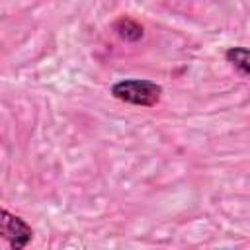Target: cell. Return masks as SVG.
<instances>
[{
    "label": "cell",
    "instance_id": "obj_1",
    "mask_svg": "<svg viewBox=\"0 0 250 250\" xmlns=\"http://www.w3.org/2000/svg\"><path fill=\"white\" fill-rule=\"evenodd\" d=\"M111 96L131 105L154 107L160 102L162 86L152 80H145V78H127L111 86Z\"/></svg>",
    "mask_w": 250,
    "mask_h": 250
},
{
    "label": "cell",
    "instance_id": "obj_2",
    "mask_svg": "<svg viewBox=\"0 0 250 250\" xmlns=\"http://www.w3.org/2000/svg\"><path fill=\"white\" fill-rule=\"evenodd\" d=\"M0 234L14 250L25 248L33 238V229L18 215H12L10 211H0Z\"/></svg>",
    "mask_w": 250,
    "mask_h": 250
},
{
    "label": "cell",
    "instance_id": "obj_3",
    "mask_svg": "<svg viewBox=\"0 0 250 250\" xmlns=\"http://www.w3.org/2000/svg\"><path fill=\"white\" fill-rule=\"evenodd\" d=\"M225 59L227 62H230V66L242 74L244 78H250V49L246 47H229L225 51Z\"/></svg>",
    "mask_w": 250,
    "mask_h": 250
},
{
    "label": "cell",
    "instance_id": "obj_4",
    "mask_svg": "<svg viewBox=\"0 0 250 250\" xmlns=\"http://www.w3.org/2000/svg\"><path fill=\"white\" fill-rule=\"evenodd\" d=\"M113 31L123 39V41H129V43H135L143 37V25L139 21H135L133 18H127V16H121L119 20L113 21Z\"/></svg>",
    "mask_w": 250,
    "mask_h": 250
}]
</instances>
